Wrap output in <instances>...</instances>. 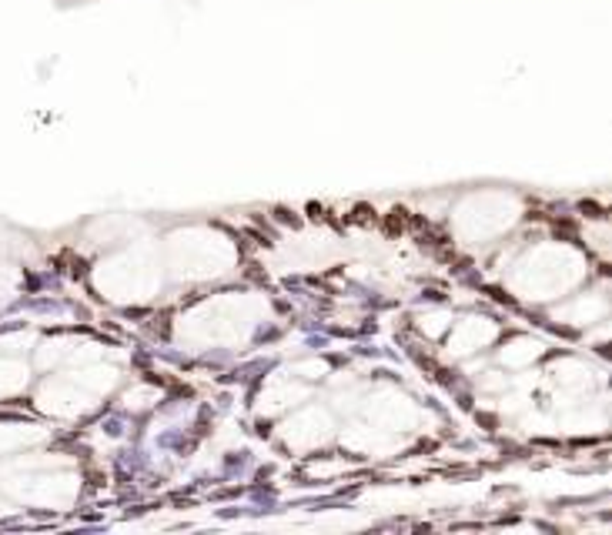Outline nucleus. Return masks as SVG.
Returning a JSON list of instances; mask_svg holds the SVG:
<instances>
[{
	"mask_svg": "<svg viewBox=\"0 0 612 535\" xmlns=\"http://www.w3.org/2000/svg\"><path fill=\"white\" fill-rule=\"evenodd\" d=\"M402 224H405V211H402V208H395V211H392V217H388V231H392V234H395V231H402Z\"/></svg>",
	"mask_w": 612,
	"mask_h": 535,
	"instance_id": "f257e3e1",
	"label": "nucleus"
},
{
	"mask_svg": "<svg viewBox=\"0 0 612 535\" xmlns=\"http://www.w3.org/2000/svg\"><path fill=\"white\" fill-rule=\"evenodd\" d=\"M368 214H375V211H368V208H358V211H355V217H358V221H368Z\"/></svg>",
	"mask_w": 612,
	"mask_h": 535,
	"instance_id": "f03ea898",
	"label": "nucleus"
}]
</instances>
